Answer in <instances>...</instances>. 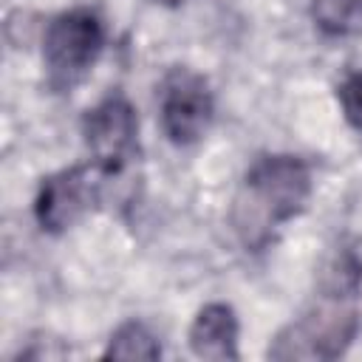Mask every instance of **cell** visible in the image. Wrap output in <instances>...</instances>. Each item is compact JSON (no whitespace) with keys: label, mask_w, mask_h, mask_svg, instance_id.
Here are the masks:
<instances>
[{"label":"cell","mask_w":362,"mask_h":362,"mask_svg":"<svg viewBox=\"0 0 362 362\" xmlns=\"http://www.w3.org/2000/svg\"><path fill=\"white\" fill-rule=\"evenodd\" d=\"M311 198V167L291 153H269L252 161L232 198L229 221L238 240L257 252L274 232L297 218Z\"/></svg>","instance_id":"obj_1"},{"label":"cell","mask_w":362,"mask_h":362,"mask_svg":"<svg viewBox=\"0 0 362 362\" xmlns=\"http://www.w3.org/2000/svg\"><path fill=\"white\" fill-rule=\"evenodd\" d=\"M356 331H359V311L354 300L317 294L314 305H308L297 320H291L274 334L266 356L277 362H291V359L328 362L348 351Z\"/></svg>","instance_id":"obj_2"},{"label":"cell","mask_w":362,"mask_h":362,"mask_svg":"<svg viewBox=\"0 0 362 362\" xmlns=\"http://www.w3.org/2000/svg\"><path fill=\"white\" fill-rule=\"evenodd\" d=\"M105 48V20L90 6L68 8L48 20L42 31V62L48 82L59 90L74 88Z\"/></svg>","instance_id":"obj_3"},{"label":"cell","mask_w":362,"mask_h":362,"mask_svg":"<svg viewBox=\"0 0 362 362\" xmlns=\"http://www.w3.org/2000/svg\"><path fill=\"white\" fill-rule=\"evenodd\" d=\"M215 99L209 82L189 68H170L158 85V122L167 141L195 144L212 124Z\"/></svg>","instance_id":"obj_4"},{"label":"cell","mask_w":362,"mask_h":362,"mask_svg":"<svg viewBox=\"0 0 362 362\" xmlns=\"http://www.w3.org/2000/svg\"><path fill=\"white\" fill-rule=\"evenodd\" d=\"M110 175L96 164H74L42 178L34 198V218L42 232L59 235L71 229L102 195V184Z\"/></svg>","instance_id":"obj_5"},{"label":"cell","mask_w":362,"mask_h":362,"mask_svg":"<svg viewBox=\"0 0 362 362\" xmlns=\"http://www.w3.org/2000/svg\"><path fill=\"white\" fill-rule=\"evenodd\" d=\"M82 136L96 161L110 178L124 170L139 144V119L136 107L124 93H110L93 105L82 119Z\"/></svg>","instance_id":"obj_6"},{"label":"cell","mask_w":362,"mask_h":362,"mask_svg":"<svg viewBox=\"0 0 362 362\" xmlns=\"http://www.w3.org/2000/svg\"><path fill=\"white\" fill-rule=\"evenodd\" d=\"M189 351L198 359H240L238 354V317L226 303H206L189 325Z\"/></svg>","instance_id":"obj_7"},{"label":"cell","mask_w":362,"mask_h":362,"mask_svg":"<svg viewBox=\"0 0 362 362\" xmlns=\"http://www.w3.org/2000/svg\"><path fill=\"white\" fill-rule=\"evenodd\" d=\"M362 291V255L354 246L339 243L322 260L317 272V294L356 300Z\"/></svg>","instance_id":"obj_8"},{"label":"cell","mask_w":362,"mask_h":362,"mask_svg":"<svg viewBox=\"0 0 362 362\" xmlns=\"http://www.w3.org/2000/svg\"><path fill=\"white\" fill-rule=\"evenodd\" d=\"M158 356H161L158 337L139 320L122 322L110 334L107 348L102 351V359H158Z\"/></svg>","instance_id":"obj_9"},{"label":"cell","mask_w":362,"mask_h":362,"mask_svg":"<svg viewBox=\"0 0 362 362\" xmlns=\"http://www.w3.org/2000/svg\"><path fill=\"white\" fill-rule=\"evenodd\" d=\"M311 20L325 37H354L362 31V0H314Z\"/></svg>","instance_id":"obj_10"},{"label":"cell","mask_w":362,"mask_h":362,"mask_svg":"<svg viewBox=\"0 0 362 362\" xmlns=\"http://www.w3.org/2000/svg\"><path fill=\"white\" fill-rule=\"evenodd\" d=\"M337 102L342 107L345 122L362 133V71H351L337 85Z\"/></svg>","instance_id":"obj_11"},{"label":"cell","mask_w":362,"mask_h":362,"mask_svg":"<svg viewBox=\"0 0 362 362\" xmlns=\"http://www.w3.org/2000/svg\"><path fill=\"white\" fill-rule=\"evenodd\" d=\"M156 3H161V6H181L184 0H156Z\"/></svg>","instance_id":"obj_12"}]
</instances>
